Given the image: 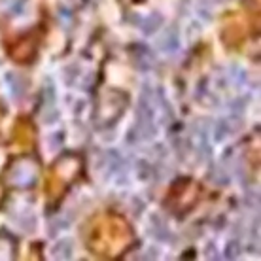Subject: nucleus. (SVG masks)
I'll use <instances>...</instances> for the list:
<instances>
[]
</instances>
